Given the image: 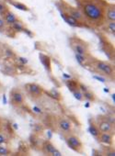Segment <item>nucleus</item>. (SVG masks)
<instances>
[{
    "label": "nucleus",
    "instance_id": "obj_1",
    "mask_svg": "<svg viewBox=\"0 0 115 156\" xmlns=\"http://www.w3.org/2000/svg\"><path fill=\"white\" fill-rule=\"evenodd\" d=\"M84 14L90 20H98L102 16V11L100 8L94 4H87L84 6Z\"/></svg>",
    "mask_w": 115,
    "mask_h": 156
},
{
    "label": "nucleus",
    "instance_id": "obj_2",
    "mask_svg": "<svg viewBox=\"0 0 115 156\" xmlns=\"http://www.w3.org/2000/svg\"><path fill=\"white\" fill-rule=\"evenodd\" d=\"M66 142H67L68 146L72 150H74V151H76L77 152H80V151H81V149L83 147L82 142L80 141V140L76 136H69V137H67L66 138Z\"/></svg>",
    "mask_w": 115,
    "mask_h": 156
},
{
    "label": "nucleus",
    "instance_id": "obj_3",
    "mask_svg": "<svg viewBox=\"0 0 115 156\" xmlns=\"http://www.w3.org/2000/svg\"><path fill=\"white\" fill-rule=\"evenodd\" d=\"M26 89L31 95H33L34 97H40L43 92V87L37 84H28L26 85Z\"/></svg>",
    "mask_w": 115,
    "mask_h": 156
},
{
    "label": "nucleus",
    "instance_id": "obj_4",
    "mask_svg": "<svg viewBox=\"0 0 115 156\" xmlns=\"http://www.w3.org/2000/svg\"><path fill=\"white\" fill-rule=\"evenodd\" d=\"M10 97H11V101L14 105H22L23 104V101H24V98H23V96L22 94L19 91V90H12L11 93H10Z\"/></svg>",
    "mask_w": 115,
    "mask_h": 156
},
{
    "label": "nucleus",
    "instance_id": "obj_5",
    "mask_svg": "<svg viewBox=\"0 0 115 156\" xmlns=\"http://www.w3.org/2000/svg\"><path fill=\"white\" fill-rule=\"evenodd\" d=\"M97 68L98 70H100L101 72H103L104 73H106L107 75H111L112 74V68L109 64L103 62H97Z\"/></svg>",
    "mask_w": 115,
    "mask_h": 156
},
{
    "label": "nucleus",
    "instance_id": "obj_6",
    "mask_svg": "<svg viewBox=\"0 0 115 156\" xmlns=\"http://www.w3.org/2000/svg\"><path fill=\"white\" fill-rule=\"evenodd\" d=\"M62 16H63L64 20H65L69 25H71V26H73V27H80V26H81V24H80V22L78 21V20L73 18L71 15H69V14H67V13H64Z\"/></svg>",
    "mask_w": 115,
    "mask_h": 156
},
{
    "label": "nucleus",
    "instance_id": "obj_7",
    "mask_svg": "<svg viewBox=\"0 0 115 156\" xmlns=\"http://www.w3.org/2000/svg\"><path fill=\"white\" fill-rule=\"evenodd\" d=\"M40 58H41V62L43 64L44 68L46 69V71L51 72L52 71V63H51V59L49 56L44 55V54H40Z\"/></svg>",
    "mask_w": 115,
    "mask_h": 156
},
{
    "label": "nucleus",
    "instance_id": "obj_8",
    "mask_svg": "<svg viewBox=\"0 0 115 156\" xmlns=\"http://www.w3.org/2000/svg\"><path fill=\"white\" fill-rule=\"evenodd\" d=\"M98 138H99V141L102 142L103 144L110 145L112 143V137L108 132H102V133H100L98 135Z\"/></svg>",
    "mask_w": 115,
    "mask_h": 156
},
{
    "label": "nucleus",
    "instance_id": "obj_9",
    "mask_svg": "<svg viewBox=\"0 0 115 156\" xmlns=\"http://www.w3.org/2000/svg\"><path fill=\"white\" fill-rule=\"evenodd\" d=\"M65 85H66V87H68V89L73 93L74 91H76V90H77L78 89V82L76 81V80H74V79H67L66 81H65Z\"/></svg>",
    "mask_w": 115,
    "mask_h": 156
},
{
    "label": "nucleus",
    "instance_id": "obj_10",
    "mask_svg": "<svg viewBox=\"0 0 115 156\" xmlns=\"http://www.w3.org/2000/svg\"><path fill=\"white\" fill-rule=\"evenodd\" d=\"M98 129L101 132H108L111 129V124H109L107 120H102L98 123Z\"/></svg>",
    "mask_w": 115,
    "mask_h": 156
},
{
    "label": "nucleus",
    "instance_id": "obj_11",
    "mask_svg": "<svg viewBox=\"0 0 115 156\" xmlns=\"http://www.w3.org/2000/svg\"><path fill=\"white\" fill-rule=\"evenodd\" d=\"M5 21H6V23H8L9 25H12L17 21V17L15 16L14 13H12L10 11H8L5 14Z\"/></svg>",
    "mask_w": 115,
    "mask_h": 156
},
{
    "label": "nucleus",
    "instance_id": "obj_12",
    "mask_svg": "<svg viewBox=\"0 0 115 156\" xmlns=\"http://www.w3.org/2000/svg\"><path fill=\"white\" fill-rule=\"evenodd\" d=\"M59 128L63 131H70L71 130V123L66 119H61L59 121Z\"/></svg>",
    "mask_w": 115,
    "mask_h": 156
},
{
    "label": "nucleus",
    "instance_id": "obj_13",
    "mask_svg": "<svg viewBox=\"0 0 115 156\" xmlns=\"http://www.w3.org/2000/svg\"><path fill=\"white\" fill-rule=\"evenodd\" d=\"M74 50H75V52L77 53V54H80V55H85L87 53V49L84 45L82 44H79V43H76L75 46H74Z\"/></svg>",
    "mask_w": 115,
    "mask_h": 156
},
{
    "label": "nucleus",
    "instance_id": "obj_14",
    "mask_svg": "<svg viewBox=\"0 0 115 156\" xmlns=\"http://www.w3.org/2000/svg\"><path fill=\"white\" fill-rule=\"evenodd\" d=\"M88 130H89V133H90L93 137H95V138H98V135L100 134L99 129H98V127H97L94 123H92V122H90V124H89Z\"/></svg>",
    "mask_w": 115,
    "mask_h": 156
},
{
    "label": "nucleus",
    "instance_id": "obj_15",
    "mask_svg": "<svg viewBox=\"0 0 115 156\" xmlns=\"http://www.w3.org/2000/svg\"><path fill=\"white\" fill-rule=\"evenodd\" d=\"M43 150H44L45 152L52 154L53 151L55 150V147H54V145L52 142H50V141L48 140V141H45V142H44V144H43Z\"/></svg>",
    "mask_w": 115,
    "mask_h": 156
},
{
    "label": "nucleus",
    "instance_id": "obj_16",
    "mask_svg": "<svg viewBox=\"0 0 115 156\" xmlns=\"http://www.w3.org/2000/svg\"><path fill=\"white\" fill-rule=\"evenodd\" d=\"M11 4H12L16 9H20V10H22V11H29V8H28L26 5L22 4V3H20V2H11Z\"/></svg>",
    "mask_w": 115,
    "mask_h": 156
},
{
    "label": "nucleus",
    "instance_id": "obj_17",
    "mask_svg": "<svg viewBox=\"0 0 115 156\" xmlns=\"http://www.w3.org/2000/svg\"><path fill=\"white\" fill-rule=\"evenodd\" d=\"M107 18H108V20H109L110 21H115V9H114L113 7H110V8L108 9Z\"/></svg>",
    "mask_w": 115,
    "mask_h": 156
},
{
    "label": "nucleus",
    "instance_id": "obj_18",
    "mask_svg": "<svg viewBox=\"0 0 115 156\" xmlns=\"http://www.w3.org/2000/svg\"><path fill=\"white\" fill-rule=\"evenodd\" d=\"M83 98L85 99H87V101H90V102H93L95 100V95L92 92L88 91V90L87 92L83 93Z\"/></svg>",
    "mask_w": 115,
    "mask_h": 156
},
{
    "label": "nucleus",
    "instance_id": "obj_19",
    "mask_svg": "<svg viewBox=\"0 0 115 156\" xmlns=\"http://www.w3.org/2000/svg\"><path fill=\"white\" fill-rule=\"evenodd\" d=\"M12 27H13V29L15 30H17V31H23L24 30V27H23V25L20 23V22H19L18 20L14 23V24H12Z\"/></svg>",
    "mask_w": 115,
    "mask_h": 156
},
{
    "label": "nucleus",
    "instance_id": "obj_20",
    "mask_svg": "<svg viewBox=\"0 0 115 156\" xmlns=\"http://www.w3.org/2000/svg\"><path fill=\"white\" fill-rule=\"evenodd\" d=\"M48 94H49L50 97H52L53 98H54L56 100H59L60 99V93L57 90H55V89H52Z\"/></svg>",
    "mask_w": 115,
    "mask_h": 156
},
{
    "label": "nucleus",
    "instance_id": "obj_21",
    "mask_svg": "<svg viewBox=\"0 0 115 156\" xmlns=\"http://www.w3.org/2000/svg\"><path fill=\"white\" fill-rule=\"evenodd\" d=\"M73 95H74V98L76 99V100H78V101H82L83 100V93L80 91V90H76V91H74L73 92Z\"/></svg>",
    "mask_w": 115,
    "mask_h": 156
},
{
    "label": "nucleus",
    "instance_id": "obj_22",
    "mask_svg": "<svg viewBox=\"0 0 115 156\" xmlns=\"http://www.w3.org/2000/svg\"><path fill=\"white\" fill-rule=\"evenodd\" d=\"M69 15H71L73 18H75V19H76V20H81V19H82V14H81L79 11L75 10V9H72V10L70 11V14H69Z\"/></svg>",
    "mask_w": 115,
    "mask_h": 156
},
{
    "label": "nucleus",
    "instance_id": "obj_23",
    "mask_svg": "<svg viewBox=\"0 0 115 156\" xmlns=\"http://www.w3.org/2000/svg\"><path fill=\"white\" fill-rule=\"evenodd\" d=\"M9 153H10L9 150H8L6 147L2 146V144H0V155L5 156V155H9Z\"/></svg>",
    "mask_w": 115,
    "mask_h": 156
},
{
    "label": "nucleus",
    "instance_id": "obj_24",
    "mask_svg": "<svg viewBox=\"0 0 115 156\" xmlns=\"http://www.w3.org/2000/svg\"><path fill=\"white\" fill-rule=\"evenodd\" d=\"M8 9H7V6L3 3H0V14L1 15H5L7 12H8Z\"/></svg>",
    "mask_w": 115,
    "mask_h": 156
},
{
    "label": "nucleus",
    "instance_id": "obj_25",
    "mask_svg": "<svg viewBox=\"0 0 115 156\" xmlns=\"http://www.w3.org/2000/svg\"><path fill=\"white\" fill-rule=\"evenodd\" d=\"M76 61H77L81 65H83V62L86 61V58L84 57V55H80V54H77V53H76Z\"/></svg>",
    "mask_w": 115,
    "mask_h": 156
},
{
    "label": "nucleus",
    "instance_id": "obj_26",
    "mask_svg": "<svg viewBox=\"0 0 115 156\" xmlns=\"http://www.w3.org/2000/svg\"><path fill=\"white\" fill-rule=\"evenodd\" d=\"M108 30L111 32V33H114L115 31V22L114 21H110L108 25Z\"/></svg>",
    "mask_w": 115,
    "mask_h": 156
},
{
    "label": "nucleus",
    "instance_id": "obj_27",
    "mask_svg": "<svg viewBox=\"0 0 115 156\" xmlns=\"http://www.w3.org/2000/svg\"><path fill=\"white\" fill-rule=\"evenodd\" d=\"M78 89L81 91V92H83V93H85V92H87L88 89H87V87L85 86V85H82V84H79L78 85Z\"/></svg>",
    "mask_w": 115,
    "mask_h": 156
},
{
    "label": "nucleus",
    "instance_id": "obj_28",
    "mask_svg": "<svg viewBox=\"0 0 115 156\" xmlns=\"http://www.w3.org/2000/svg\"><path fill=\"white\" fill-rule=\"evenodd\" d=\"M7 141L6 140V137L2 134V133H0V144H3Z\"/></svg>",
    "mask_w": 115,
    "mask_h": 156
},
{
    "label": "nucleus",
    "instance_id": "obj_29",
    "mask_svg": "<svg viewBox=\"0 0 115 156\" xmlns=\"http://www.w3.org/2000/svg\"><path fill=\"white\" fill-rule=\"evenodd\" d=\"M52 155H54V156H62V153H61V151H59L57 149H55V150L53 151Z\"/></svg>",
    "mask_w": 115,
    "mask_h": 156
},
{
    "label": "nucleus",
    "instance_id": "obj_30",
    "mask_svg": "<svg viewBox=\"0 0 115 156\" xmlns=\"http://www.w3.org/2000/svg\"><path fill=\"white\" fill-rule=\"evenodd\" d=\"M109 124L113 125L114 124V118L113 117H107V119H106Z\"/></svg>",
    "mask_w": 115,
    "mask_h": 156
},
{
    "label": "nucleus",
    "instance_id": "obj_31",
    "mask_svg": "<svg viewBox=\"0 0 115 156\" xmlns=\"http://www.w3.org/2000/svg\"><path fill=\"white\" fill-rule=\"evenodd\" d=\"M31 143H32L33 145H35L36 143H37V140H36V138L32 135V136H31Z\"/></svg>",
    "mask_w": 115,
    "mask_h": 156
},
{
    "label": "nucleus",
    "instance_id": "obj_32",
    "mask_svg": "<svg viewBox=\"0 0 115 156\" xmlns=\"http://www.w3.org/2000/svg\"><path fill=\"white\" fill-rule=\"evenodd\" d=\"M19 60L21 62V63H22V64H24V63H27V62H28V60H27L26 58H23V57H20V58H19Z\"/></svg>",
    "mask_w": 115,
    "mask_h": 156
},
{
    "label": "nucleus",
    "instance_id": "obj_33",
    "mask_svg": "<svg viewBox=\"0 0 115 156\" xmlns=\"http://www.w3.org/2000/svg\"><path fill=\"white\" fill-rule=\"evenodd\" d=\"M4 27H5V21H4V20L0 18V29H3Z\"/></svg>",
    "mask_w": 115,
    "mask_h": 156
},
{
    "label": "nucleus",
    "instance_id": "obj_34",
    "mask_svg": "<svg viewBox=\"0 0 115 156\" xmlns=\"http://www.w3.org/2000/svg\"><path fill=\"white\" fill-rule=\"evenodd\" d=\"M94 78H95V79H97V80H99L100 82H102V83H104L105 82V79H104V78H102V77H99V76H94Z\"/></svg>",
    "mask_w": 115,
    "mask_h": 156
},
{
    "label": "nucleus",
    "instance_id": "obj_35",
    "mask_svg": "<svg viewBox=\"0 0 115 156\" xmlns=\"http://www.w3.org/2000/svg\"><path fill=\"white\" fill-rule=\"evenodd\" d=\"M6 51H7V54H8V56H12V55H13V52H12L10 50H7Z\"/></svg>",
    "mask_w": 115,
    "mask_h": 156
},
{
    "label": "nucleus",
    "instance_id": "obj_36",
    "mask_svg": "<svg viewBox=\"0 0 115 156\" xmlns=\"http://www.w3.org/2000/svg\"><path fill=\"white\" fill-rule=\"evenodd\" d=\"M33 109H34V111H36V112H38V113H42V110H41L40 108H36V107H35Z\"/></svg>",
    "mask_w": 115,
    "mask_h": 156
},
{
    "label": "nucleus",
    "instance_id": "obj_37",
    "mask_svg": "<svg viewBox=\"0 0 115 156\" xmlns=\"http://www.w3.org/2000/svg\"><path fill=\"white\" fill-rule=\"evenodd\" d=\"M107 155H109V156H114L115 153H114V151H109V152L107 153Z\"/></svg>",
    "mask_w": 115,
    "mask_h": 156
},
{
    "label": "nucleus",
    "instance_id": "obj_38",
    "mask_svg": "<svg viewBox=\"0 0 115 156\" xmlns=\"http://www.w3.org/2000/svg\"><path fill=\"white\" fill-rule=\"evenodd\" d=\"M14 125V128L15 129H18V124H13Z\"/></svg>",
    "mask_w": 115,
    "mask_h": 156
}]
</instances>
